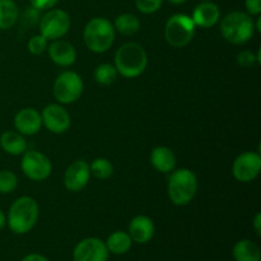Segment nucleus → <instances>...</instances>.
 Masks as SVG:
<instances>
[{"instance_id": "obj_1", "label": "nucleus", "mask_w": 261, "mask_h": 261, "mask_svg": "<svg viewBox=\"0 0 261 261\" xmlns=\"http://www.w3.org/2000/svg\"><path fill=\"white\" fill-rule=\"evenodd\" d=\"M115 68L117 73L127 79L142 75L148 65L147 51L137 42H126L115 53Z\"/></svg>"}, {"instance_id": "obj_2", "label": "nucleus", "mask_w": 261, "mask_h": 261, "mask_svg": "<svg viewBox=\"0 0 261 261\" xmlns=\"http://www.w3.org/2000/svg\"><path fill=\"white\" fill-rule=\"evenodd\" d=\"M40 216L38 204L32 196H20L13 201L7 216V224L15 234H25L36 226Z\"/></svg>"}, {"instance_id": "obj_3", "label": "nucleus", "mask_w": 261, "mask_h": 261, "mask_svg": "<svg viewBox=\"0 0 261 261\" xmlns=\"http://www.w3.org/2000/svg\"><path fill=\"white\" fill-rule=\"evenodd\" d=\"M255 20L246 12H234L224 15L221 20V33L232 45H245L255 35Z\"/></svg>"}, {"instance_id": "obj_4", "label": "nucleus", "mask_w": 261, "mask_h": 261, "mask_svg": "<svg viewBox=\"0 0 261 261\" xmlns=\"http://www.w3.org/2000/svg\"><path fill=\"white\" fill-rule=\"evenodd\" d=\"M116 37L114 24L107 18H92L83 30V41L89 51L103 54L112 47Z\"/></svg>"}, {"instance_id": "obj_5", "label": "nucleus", "mask_w": 261, "mask_h": 261, "mask_svg": "<svg viewBox=\"0 0 261 261\" xmlns=\"http://www.w3.org/2000/svg\"><path fill=\"white\" fill-rule=\"evenodd\" d=\"M167 190L170 200L175 205H188L198 191V177L189 168H175L168 177Z\"/></svg>"}, {"instance_id": "obj_6", "label": "nucleus", "mask_w": 261, "mask_h": 261, "mask_svg": "<svg viewBox=\"0 0 261 261\" xmlns=\"http://www.w3.org/2000/svg\"><path fill=\"white\" fill-rule=\"evenodd\" d=\"M196 25L190 15L173 14L168 18L165 25V40L175 48H182L193 41L195 36Z\"/></svg>"}, {"instance_id": "obj_7", "label": "nucleus", "mask_w": 261, "mask_h": 261, "mask_svg": "<svg viewBox=\"0 0 261 261\" xmlns=\"http://www.w3.org/2000/svg\"><path fill=\"white\" fill-rule=\"evenodd\" d=\"M84 83L78 73L71 70L59 74L53 86V93L58 103L71 105L81 98L83 93Z\"/></svg>"}, {"instance_id": "obj_8", "label": "nucleus", "mask_w": 261, "mask_h": 261, "mask_svg": "<svg viewBox=\"0 0 261 261\" xmlns=\"http://www.w3.org/2000/svg\"><path fill=\"white\" fill-rule=\"evenodd\" d=\"M70 15L63 9H48L45 14L41 15L40 33L47 41L60 40L70 30Z\"/></svg>"}, {"instance_id": "obj_9", "label": "nucleus", "mask_w": 261, "mask_h": 261, "mask_svg": "<svg viewBox=\"0 0 261 261\" xmlns=\"http://www.w3.org/2000/svg\"><path fill=\"white\" fill-rule=\"evenodd\" d=\"M20 170L23 175L31 181L41 182L50 177L53 172V165L47 155L38 150H25L23 153Z\"/></svg>"}, {"instance_id": "obj_10", "label": "nucleus", "mask_w": 261, "mask_h": 261, "mask_svg": "<svg viewBox=\"0 0 261 261\" xmlns=\"http://www.w3.org/2000/svg\"><path fill=\"white\" fill-rule=\"evenodd\" d=\"M261 171V155L256 152H245L237 155L232 165V175L239 182L249 184L256 180Z\"/></svg>"}, {"instance_id": "obj_11", "label": "nucleus", "mask_w": 261, "mask_h": 261, "mask_svg": "<svg viewBox=\"0 0 261 261\" xmlns=\"http://www.w3.org/2000/svg\"><path fill=\"white\" fill-rule=\"evenodd\" d=\"M42 125L53 134H64L71 125L70 114L60 103H50L41 112Z\"/></svg>"}, {"instance_id": "obj_12", "label": "nucleus", "mask_w": 261, "mask_h": 261, "mask_svg": "<svg viewBox=\"0 0 261 261\" xmlns=\"http://www.w3.org/2000/svg\"><path fill=\"white\" fill-rule=\"evenodd\" d=\"M109 250L102 240L88 237L78 242L73 251L74 261H107Z\"/></svg>"}, {"instance_id": "obj_13", "label": "nucleus", "mask_w": 261, "mask_h": 261, "mask_svg": "<svg viewBox=\"0 0 261 261\" xmlns=\"http://www.w3.org/2000/svg\"><path fill=\"white\" fill-rule=\"evenodd\" d=\"M91 180V170L86 161H75L66 168L64 173V186L71 193H79L88 185Z\"/></svg>"}, {"instance_id": "obj_14", "label": "nucleus", "mask_w": 261, "mask_h": 261, "mask_svg": "<svg viewBox=\"0 0 261 261\" xmlns=\"http://www.w3.org/2000/svg\"><path fill=\"white\" fill-rule=\"evenodd\" d=\"M14 127L18 133L27 137L37 134L42 127L41 114L32 107L19 110L14 116Z\"/></svg>"}, {"instance_id": "obj_15", "label": "nucleus", "mask_w": 261, "mask_h": 261, "mask_svg": "<svg viewBox=\"0 0 261 261\" xmlns=\"http://www.w3.org/2000/svg\"><path fill=\"white\" fill-rule=\"evenodd\" d=\"M48 56L54 64L63 68L71 66L76 60V50L70 42L64 40H55L47 46Z\"/></svg>"}, {"instance_id": "obj_16", "label": "nucleus", "mask_w": 261, "mask_h": 261, "mask_svg": "<svg viewBox=\"0 0 261 261\" xmlns=\"http://www.w3.org/2000/svg\"><path fill=\"white\" fill-rule=\"evenodd\" d=\"M154 231V223H153V221L149 217L137 216L130 221L127 233H129L133 242H137V244L139 245H144L148 244V242L153 239Z\"/></svg>"}, {"instance_id": "obj_17", "label": "nucleus", "mask_w": 261, "mask_h": 261, "mask_svg": "<svg viewBox=\"0 0 261 261\" xmlns=\"http://www.w3.org/2000/svg\"><path fill=\"white\" fill-rule=\"evenodd\" d=\"M191 19L196 27L212 28L221 19V9L212 2H201L194 8Z\"/></svg>"}, {"instance_id": "obj_18", "label": "nucleus", "mask_w": 261, "mask_h": 261, "mask_svg": "<svg viewBox=\"0 0 261 261\" xmlns=\"http://www.w3.org/2000/svg\"><path fill=\"white\" fill-rule=\"evenodd\" d=\"M149 161L153 168L161 173H171L176 168L177 158L173 150L166 145H158L154 147L150 152Z\"/></svg>"}, {"instance_id": "obj_19", "label": "nucleus", "mask_w": 261, "mask_h": 261, "mask_svg": "<svg viewBox=\"0 0 261 261\" xmlns=\"http://www.w3.org/2000/svg\"><path fill=\"white\" fill-rule=\"evenodd\" d=\"M0 147L8 154L20 155L27 150V140L17 130H8L0 135Z\"/></svg>"}, {"instance_id": "obj_20", "label": "nucleus", "mask_w": 261, "mask_h": 261, "mask_svg": "<svg viewBox=\"0 0 261 261\" xmlns=\"http://www.w3.org/2000/svg\"><path fill=\"white\" fill-rule=\"evenodd\" d=\"M233 257L236 261H260V247L251 240H240L233 246Z\"/></svg>"}, {"instance_id": "obj_21", "label": "nucleus", "mask_w": 261, "mask_h": 261, "mask_svg": "<svg viewBox=\"0 0 261 261\" xmlns=\"http://www.w3.org/2000/svg\"><path fill=\"white\" fill-rule=\"evenodd\" d=\"M106 247L109 252H112L115 255L126 254L132 249L133 240L130 239L129 233L124 231H115L107 237Z\"/></svg>"}, {"instance_id": "obj_22", "label": "nucleus", "mask_w": 261, "mask_h": 261, "mask_svg": "<svg viewBox=\"0 0 261 261\" xmlns=\"http://www.w3.org/2000/svg\"><path fill=\"white\" fill-rule=\"evenodd\" d=\"M115 31L124 36H133L140 30V20L133 13H122L117 15L114 22Z\"/></svg>"}, {"instance_id": "obj_23", "label": "nucleus", "mask_w": 261, "mask_h": 261, "mask_svg": "<svg viewBox=\"0 0 261 261\" xmlns=\"http://www.w3.org/2000/svg\"><path fill=\"white\" fill-rule=\"evenodd\" d=\"M19 9L14 0H0V30H9L17 23Z\"/></svg>"}, {"instance_id": "obj_24", "label": "nucleus", "mask_w": 261, "mask_h": 261, "mask_svg": "<svg viewBox=\"0 0 261 261\" xmlns=\"http://www.w3.org/2000/svg\"><path fill=\"white\" fill-rule=\"evenodd\" d=\"M117 73L115 65L109 63H102L94 69L93 71V78L101 86H111L115 81L117 79Z\"/></svg>"}, {"instance_id": "obj_25", "label": "nucleus", "mask_w": 261, "mask_h": 261, "mask_svg": "<svg viewBox=\"0 0 261 261\" xmlns=\"http://www.w3.org/2000/svg\"><path fill=\"white\" fill-rule=\"evenodd\" d=\"M89 170H91V176L93 177L98 180H107L114 173V165L107 158L99 157L89 163Z\"/></svg>"}, {"instance_id": "obj_26", "label": "nucleus", "mask_w": 261, "mask_h": 261, "mask_svg": "<svg viewBox=\"0 0 261 261\" xmlns=\"http://www.w3.org/2000/svg\"><path fill=\"white\" fill-rule=\"evenodd\" d=\"M18 186V177L13 171H0V194H12Z\"/></svg>"}, {"instance_id": "obj_27", "label": "nucleus", "mask_w": 261, "mask_h": 261, "mask_svg": "<svg viewBox=\"0 0 261 261\" xmlns=\"http://www.w3.org/2000/svg\"><path fill=\"white\" fill-rule=\"evenodd\" d=\"M27 48L32 55H42L47 50V40L42 35H35L30 38L27 43Z\"/></svg>"}, {"instance_id": "obj_28", "label": "nucleus", "mask_w": 261, "mask_h": 261, "mask_svg": "<svg viewBox=\"0 0 261 261\" xmlns=\"http://www.w3.org/2000/svg\"><path fill=\"white\" fill-rule=\"evenodd\" d=\"M163 4V0H135V7L143 14H153L158 12Z\"/></svg>"}, {"instance_id": "obj_29", "label": "nucleus", "mask_w": 261, "mask_h": 261, "mask_svg": "<svg viewBox=\"0 0 261 261\" xmlns=\"http://www.w3.org/2000/svg\"><path fill=\"white\" fill-rule=\"evenodd\" d=\"M41 12L36 8L30 7L27 9H24V12L22 13V23L27 27H35L36 24L40 23L41 19Z\"/></svg>"}, {"instance_id": "obj_30", "label": "nucleus", "mask_w": 261, "mask_h": 261, "mask_svg": "<svg viewBox=\"0 0 261 261\" xmlns=\"http://www.w3.org/2000/svg\"><path fill=\"white\" fill-rule=\"evenodd\" d=\"M236 61L240 66H242V68H250V66L255 65V64H259L257 63L256 55H255L252 51L249 50L241 51V53L237 54Z\"/></svg>"}, {"instance_id": "obj_31", "label": "nucleus", "mask_w": 261, "mask_h": 261, "mask_svg": "<svg viewBox=\"0 0 261 261\" xmlns=\"http://www.w3.org/2000/svg\"><path fill=\"white\" fill-rule=\"evenodd\" d=\"M59 0H30L31 7L36 8L40 12H45V10L53 9L56 4H58Z\"/></svg>"}, {"instance_id": "obj_32", "label": "nucleus", "mask_w": 261, "mask_h": 261, "mask_svg": "<svg viewBox=\"0 0 261 261\" xmlns=\"http://www.w3.org/2000/svg\"><path fill=\"white\" fill-rule=\"evenodd\" d=\"M246 13L251 17H257L261 14V0H245Z\"/></svg>"}, {"instance_id": "obj_33", "label": "nucleus", "mask_w": 261, "mask_h": 261, "mask_svg": "<svg viewBox=\"0 0 261 261\" xmlns=\"http://www.w3.org/2000/svg\"><path fill=\"white\" fill-rule=\"evenodd\" d=\"M252 227H254L255 229V233L257 234V236H261V213L255 214L254 219H252Z\"/></svg>"}, {"instance_id": "obj_34", "label": "nucleus", "mask_w": 261, "mask_h": 261, "mask_svg": "<svg viewBox=\"0 0 261 261\" xmlns=\"http://www.w3.org/2000/svg\"><path fill=\"white\" fill-rule=\"evenodd\" d=\"M22 261H48V259L41 254H30L25 255Z\"/></svg>"}, {"instance_id": "obj_35", "label": "nucleus", "mask_w": 261, "mask_h": 261, "mask_svg": "<svg viewBox=\"0 0 261 261\" xmlns=\"http://www.w3.org/2000/svg\"><path fill=\"white\" fill-rule=\"evenodd\" d=\"M7 226V216L4 214V212L0 209V229H3Z\"/></svg>"}, {"instance_id": "obj_36", "label": "nucleus", "mask_w": 261, "mask_h": 261, "mask_svg": "<svg viewBox=\"0 0 261 261\" xmlns=\"http://www.w3.org/2000/svg\"><path fill=\"white\" fill-rule=\"evenodd\" d=\"M255 31H256V32H261V17L260 15H257V18H256V22H255Z\"/></svg>"}, {"instance_id": "obj_37", "label": "nucleus", "mask_w": 261, "mask_h": 261, "mask_svg": "<svg viewBox=\"0 0 261 261\" xmlns=\"http://www.w3.org/2000/svg\"><path fill=\"white\" fill-rule=\"evenodd\" d=\"M168 2L173 5H182V4H185L188 0H168Z\"/></svg>"}, {"instance_id": "obj_38", "label": "nucleus", "mask_w": 261, "mask_h": 261, "mask_svg": "<svg viewBox=\"0 0 261 261\" xmlns=\"http://www.w3.org/2000/svg\"><path fill=\"white\" fill-rule=\"evenodd\" d=\"M200 2H212V0H200Z\"/></svg>"}]
</instances>
